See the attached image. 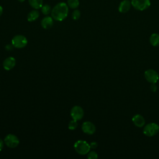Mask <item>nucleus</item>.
<instances>
[{"instance_id":"8","label":"nucleus","mask_w":159,"mask_h":159,"mask_svg":"<svg viewBox=\"0 0 159 159\" xmlns=\"http://www.w3.org/2000/svg\"><path fill=\"white\" fill-rule=\"evenodd\" d=\"M70 114L73 119L77 121L81 120L83 117L84 111L81 107L79 106H75L71 109Z\"/></svg>"},{"instance_id":"16","label":"nucleus","mask_w":159,"mask_h":159,"mask_svg":"<svg viewBox=\"0 0 159 159\" xmlns=\"http://www.w3.org/2000/svg\"><path fill=\"white\" fill-rule=\"evenodd\" d=\"M30 6L35 9H39L43 6V0H28Z\"/></svg>"},{"instance_id":"13","label":"nucleus","mask_w":159,"mask_h":159,"mask_svg":"<svg viewBox=\"0 0 159 159\" xmlns=\"http://www.w3.org/2000/svg\"><path fill=\"white\" fill-rule=\"evenodd\" d=\"M53 24V18L50 16H46L41 20V25L45 29H50Z\"/></svg>"},{"instance_id":"15","label":"nucleus","mask_w":159,"mask_h":159,"mask_svg":"<svg viewBox=\"0 0 159 159\" xmlns=\"http://www.w3.org/2000/svg\"><path fill=\"white\" fill-rule=\"evenodd\" d=\"M150 42L153 47L159 46V34L157 33L152 34L150 37Z\"/></svg>"},{"instance_id":"18","label":"nucleus","mask_w":159,"mask_h":159,"mask_svg":"<svg viewBox=\"0 0 159 159\" xmlns=\"http://www.w3.org/2000/svg\"><path fill=\"white\" fill-rule=\"evenodd\" d=\"M41 8H42V9H41L42 12L43 14H44V15H48L52 11L51 7L48 4H45L43 6H42V7Z\"/></svg>"},{"instance_id":"23","label":"nucleus","mask_w":159,"mask_h":159,"mask_svg":"<svg viewBox=\"0 0 159 159\" xmlns=\"http://www.w3.org/2000/svg\"><path fill=\"white\" fill-rule=\"evenodd\" d=\"M90 147L91 148H96L97 147H98V143L96 142H92L90 144Z\"/></svg>"},{"instance_id":"3","label":"nucleus","mask_w":159,"mask_h":159,"mask_svg":"<svg viewBox=\"0 0 159 159\" xmlns=\"http://www.w3.org/2000/svg\"><path fill=\"white\" fill-rule=\"evenodd\" d=\"M159 132V125L154 122L147 124L143 130V133L145 135L148 137H152L157 134Z\"/></svg>"},{"instance_id":"14","label":"nucleus","mask_w":159,"mask_h":159,"mask_svg":"<svg viewBox=\"0 0 159 159\" xmlns=\"http://www.w3.org/2000/svg\"><path fill=\"white\" fill-rule=\"evenodd\" d=\"M39 17V12L37 10H32L27 14V20L29 22H33L37 19Z\"/></svg>"},{"instance_id":"11","label":"nucleus","mask_w":159,"mask_h":159,"mask_svg":"<svg viewBox=\"0 0 159 159\" xmlns=\"http://www.w3.org/2000/svg\"><path fill=\"white\" fill-rule=\"evenodd\" d=\"M131 6V1L129 0H123L119 5L118 11L120 13H126L130 10Z\"/></svg>"},{"instance_id":"4","label":"nucleus","mask_w":159,"mask_h":159,"mask_svg":"<svg viewBox=\"0 0 159 159\" xmlns=\"http://www.w3.org/2000/svg\"><path fill=\"white\" fill-rule=\"evenodd\" d=\"M27 42H28L26 37L22 35H15L11 40V43L13 47L17 48L25 47L27 45Z\"/></svg>"},{"instance_id":"25","label":"nucleus","mask_w":159,"mask_h":159,"mask_svg":"<svg viewBox=\"0 0 159 159\" xmlns=\"http://www.w3.org/2000/svg\"><path fill=\"white\" fill-rule=\"evenodd\" d=\"M3 146H4V143H3V141L1 139H0V151L3 148Z\"/></svg>"},{"instance_id":"22","label":"nucleus","mask_w":159,"mask_h":159,"mask_svg":"<svg viewBox=\"0 0 159 159\" xmlns=\"http://www.w3.org/2000/svg\"><path fill=\"white\" fill-rule=\"evenodd\" d=\"M150 89H151V91H153V92L157 91V85L155 84V83H152V84H151V86H150Z\"/></svg>"},{"instance_id":"9","label":"nucleus","mask_w":159,"mask_h":159,"mask_svg":"<svg viewBox=\"0 0 159 159\" xmlns=\"http://www.w3.org/2000/svg\"><path fill=\"white\" fill-rule=\"evenodd\" d=\"M81 129L84 133L87 134L88 135H92L96 131L95 125L89 121H86L83 122L81 126Z\"/></svg>"},{"instance_id":"1","label":"nucleus","mask_w":159,"mask_h":159,"mask_svg":"<svg viewBox=\"0 0 159 159\" xmlns=\"http://www.w3.org/2000/svg\"><path fill=\"white\" fill-rule=\"evenodd\" d=\"M68 6L63 2H60L56 4L51 11L52 18L58 21L63 20L68 16Z\"/></svg>"},{"instance_id":"12","label":"nucleus","mask_w":159,"mask_h":159,"mask_svg":"<svg viewBox=\"0 0 159 159\" xmlns=\"http://www.w3.org/2000/svg\"><path fill=\"white\" fill-rule=\"evenodd\" d=\"M132 122L134 125L138 127H142L144 125L145 121L144 117L140 114H136L132 117Z\"/></svg>"},{"instance_id":"20","label":"nucleus","mask_w":159,"mask_h":159,"mask_svg":"<svg viewBox=\"0 0 159 159\" xmlns=\"http://www.w3.org/2000/svg\"><path fill=\"white\" fill-rule=\"evenodd\" d=\"M77 126H78L77 122H76V120H75L74 119L71 120L68 124V129L70 130H75V129H76Z\"/></svg>"},{"instance_id":"2","label":"nucleus","mask_w":159,"mask_h":159,"mask_svg":"<svg viewBox=\"0 0 159 159\" xmlns=\"http://www.w3.org/2000/svg\"><path fill=\"white\" fill-rule=\"evenodd\" d=\"M75 151L80 155H86L88 153L90 150V145L86 141L78 140L74 144Z\"/></svg>"},{"instance_id":"27","label":"nucleus","mask_w":159,"mask_h":159,"mask_svg":"<svg viewBox=\"0 0 159 159\" xmlns=\"http://www.w3.org/2000/svg\"><path fill=\"white\" fill-rule=\"evenodd\" d=\"M18 1H19V2H24L25 0H17Z\"/></svg>"},{"instance_id":"5","label":"nucleus","mask_w":159,"mask_h":159,"mask_svg":"<svg viewBox=\"0 0 159 159\" xmlns=\"http://www.w3.org/2000/svg\"><path fill=\"white\" fill-rule=\"evenodd\" d=\"M132 6L138 11H144L150 6V0H131Z\"/></svg>"},{"instance_id":"24","label":"nucleus","mask_w":159,"mask_h":159,"mask_svg":"<svg viewBox=\"0 0 159 159\" xmlns=\"http://www.w3.org/2000/svg\"><path fill=\"white\" fill-rule=\"evenodd\" d=\"M12 46H13L12 45H11V44H8V45H7L5 47V48H6V50L10 51V50H12V48H13Z\"/></svg>"},{"instance_id":"6","label":"nucleus","mask_w":159,"mask_h":159,"mask_svg":"<svg viewBox=\"0 0 159 159\" xmlns=\"http://www.w3.org/2000/svg\"><path fill=\"white\" fill-rule=\"evenodd\" d=\"M144 76L146 80L150 83H156L159 79L158 73L152 69L146 70L144 73Z\"/></svg>"},{"instance_id":"7","label":"nucleus","mask_w":159,"mask_h":159,"mask_svg":"<svg viewBox=\"0 0 159 159\" xmlns=\"http://www.w3.org/2000/svg\"><path fill=\"white\" fill-rule=\"evenodd\" d=\"M5 144L10 148H15L19 143V140L17 136L14 134H9L4 138Z\"/></svg>"},{"instance_id":"19","label":"nucleus","mask_w":159,"mask_h":159,"mask_svg":"<svg viewBox=\"0 0 159 159\" xmlns=\"http://www.w3.org/2000/svg\"><path fill=\"white\" fill-rule=\"evenodd\" d=\"M80 16H81V12L78 9H75L73 13H72V15H71V17L73 20H76L78 19H80Z\"/></svg>"},{"instance_id":"10","label":"nucleus","mask_w":159,"mask_h":159,"mask_svg":"<svg viewBox=\"0 0 159 159\" xmlns=\"http://www.w3.org/2000/svg\"><path fill=\"white\" fill-rule=\"evenodd\" d=\"M3 67L6 70H11L16 65V60L12 57H9L6 58L2 63Z\"/></svg>"},{"instance_id":"17","label":"nucleus","mask_w":159,"mask_h":159,"mask_svg":"<svg viewBox=\"0 0 159 159\" xmlns=\"http://www.w3.org/2000/svg\"><path fill=\"white\" fill-rule=\"evenodd\" d=\"M79 4V0H67V5L71 9H76Z\"/></svg>"},{"instance_id":"21","label":"nucleus","mask_w":159,"mask_h":159,"mask_svg":"<svg viewBox=\"0 0 159 159\" xmlns=\"http://www.w3.org/2000/svg\"><path fill=\"white\" fill-rule=\"evenodd\" d=\"M88 159H96V158H98L97 153L94 151H91L90 152H88Z\"/></svg>"},{"instance_id":"26","label":"nucleus","mask_w":159,"mask_h":159,"mask_svg":"<svg viewBox=\"0 0 159 159\" xmlns=\"http://www.w3.org/2000/svg\"><path fill=\"white\" fill-rule=\"evenodd\" d=\"M2 12H3V9H2V6H0V17H1V16L2 15Z\"/></svg>"}]
</instances>
